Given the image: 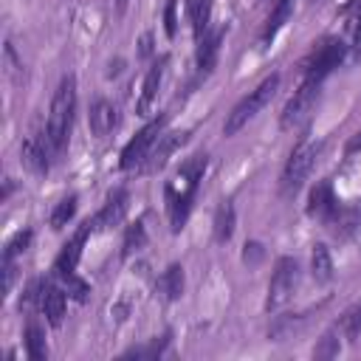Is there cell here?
Instances as JSON below:
<instances>
[{"instance_id":"obj_1","label":"cell","mask_w":361,"mask_h":361,"mask_svg":"<svg viewBox=\"0 0 361 361\" xmlns=\"http://www.w3.org/2000/svg\"><path fill=\"white\" fill-rule=\"evenodd\" d=\"M206 155H192L180 164V169L166 180L164 186V200H166V217H169V226L172 231H180L189 212H192V200L197 195V186L203 180V172H206Z\"/></svg>"},{"instance_id":"obj_2","label":"cell","mask_w":361,"mask_h":361,"mask_svg":"<svg viewBox=\"0 0 361 361\" xmlns=\"http://www.w3.org/2000/svg\"><path fill=\"white\" fill-rule=\"evenodd\" d=\"M73 113H76V79L65 76L51 99V110H48V127H45V138L51 144V149L59 155L68 144L71 135V124H73Z\"/></svg>"},{"instance_id":"obj_3","label":"cell","mask_w":361,"mask_h":361,"mask_svg":"<svg viewBox=\"0 0 361 361\" xmlns=\"http://www.w3.org/2000/svg\"><path fill=\"white\" fill-rule=\"evenodd\" d=\"M276 87H279V73H271L268 79H262L248 96H243L234 107H231V113L226 116V124H223V133L226 135H234V133H240L271 99H274V93H276Z\"/></svg>"},{"instance_id":"obj_4","label":"cell","mask_w":361,"mask_h":361,"mask_svg":"<svg viewBox=\"0 0 361 361\" xmlns=\"http://www.w3.org/2000/svg\"><path fill=\"white\" fill-rule=\"evenodd\" d=\"M316 158H319V144H313V141H299L296 144V149L290 152V158L282 169V178H279V189H282L285 197H293L302 189L310 169L316 166Z\"/></svg>"},{"instance_id":"obj_5","label":"cell","mask_w":361,"mask_h":361,"mask_svg":"<svg viewBox=\"0 0 361 361\" xmlns=\"http://www.w3.org/2000/svg\"><path fill=\"white\" fill-rule=\"evenodd\" d=\"M344 54H347V45H344L338 37H324V39H319V42L310 48V54L305 56V62H302L305 79H319V82H324V76L333 73V71L341 65Z\"/></svg>"},{"instance_id":"obj_6","label":"cell","mask_w":361,"mask_h":361,"mask_svg":"<svg viewBox=\"0 0 361 361\" xmlns=\"http://www.w3.org/2000/svg\"><path fill=\"white\" fill-rule=\"evenodd\" d=\"M296 288H299V262L293 257H279L276 265H274L271 282H268V302H265V307L268 310H279L282 305L290 302Z\"/></svg>"},{"instance_id":"obj_7","label":"cell","mask_w":361,"mask_h":361,"mask_svg":"<svg viewBox=\"0 0 361 361\" xmlns=\"http://www.w3.org/2000/svg\"><path fill=\"white\" fill-rule=\"evenodd\" d=\"M319 96H322V82H319V79H305V82L299 85V90L288 99V104H285V110H282V116H279V127H282V130H293V127H299L302 121H307V116L313 113Z\"/></svg>"},{"instance_id":"obj_8","label":"cell","mask_w":361,"mask_h":361,"mask_svg":"<svg viewBox=\"0 0 361 361\" xmlns=\"http://www.w3.org/2000/svg\"><path fill=\"white\" fill-rule=\"evenodd\" d=\"M161 130H164V118H152L149 124H144V127L135 133V138H130L127 147L121 149V161H118V166H121L124 172H130V169H141V166L147 164V158H149L155 141L161 138Z\"/></svg>"},{"instance_id":"obj_9","label":"cell","mask_w":361,"mask_h":361,"mask_svg":"<svg viewBox=\"0 0 361 361\" xmlns=\"http://www.w3.org/2000/svg\"><path fill=\"white\" fill-rule=\"evenodd\" d=\"M51 155H56V152L51 149L45 133H42V135H34V138H25L23 147H20L23 166L31 169L34 175H45V172H48V166H51Z\"/></svg>"},{"instance_id":"obj_10","label":"cell","mask_w":361,"mask_h":361,"mask_svg":"<svg viewBox=\"0 0 361 361\" xmlns=\"http://www.w3.org/2000/svg\"><path fill=\"white\" fill-rule=\"evenodd\" d=\"M127 203H130L127 189H116V192L107 197V203L93 214V220H87L90 231H107V228L118 226L121 217H124V212H127Z\"/></svg>"},{"instance_id":"obj_11","label":"cell","mask_w":361,"mask_h":361,"mask_svg":"<svg viewBox=\"0 0 361 361\" xmlns=\"http://www.w3.org/2000/svg\"><path fill=\"white\" fill-rule=\"evenodd\" d=\"M164 68H166V56H161L158 62H152L149 73L144 76V85H141V96H138V116H149L155 102H158V90H161V82H164Z\"/></svg>"},{"instance_id":"obj_12","label":"cell","mask_w":361,"mask_h":361,"mask_svg":"<svg viewBox=\"0 0 361 361\" xmlns=\"http://www.w3.org/2000/svg\"><path fill=\"white\" fill-rule=\"evenodd\" d=\"M336 212H338V200H336V195H333V186H330L327 180L316 183V186L310 189V197H307V214H310V217H319V220H324V223H330Z\"/></svg>"},{"instance_id":"obj_13","label":"cell","mask_w":361,"mask_h":361,"mask_svg":"<svg viewBox=\"0 0 361 361\" xmlns=\"http://www.w3.org/2000/svg\"><path fill=\"white\" fill-rule=\"evenodd\" d=\"M90 234V226L85 223L68 243H65V248L59 251V257H56V262H54V271H56V276H71L73 271H76V265H79V257H82V245H85V237Z\"/></svg>"},{"instance_id":"obj_14","label":"cell","mask_w":361,"mask_h":361,"mask_svg":"<svg viewBox=\"0 0 361 361\" xmlns=\"http://www.w3.org/2000/svg\"><path fill=\"white\" fill-rule=\"evenodd\" d=\"M37 305H39V310L45 313V319L54 327L62 324V316H65V293L54 282L39 279V299H37Z\"/></svg>"},{"instance_id":"obj_15","label":"cell","mask_w":361,"mask_h":361,"mask_svg":"<svg viewBox=\"0 0 361 361\" xmlns=\"http://www.w3.org/2000/svg\"><path fill=\"white\" fill-rule=\"evenodd\" d=\"M220 42H223V28H209L200 39H197V73L209 76L217 65V54H220Z\"/></svg>"},{"instance_id":"obj_16","label":"cell","mask_w":361,"mask_h":361,"mask_svg":"<svg viewBox=\"0 0 361 361\" xmlns=\"http://www.w3.org/2000/svg\"><path fill=\"white\" fill-rule=\"evenodd\" d=\"M186 135H189V133H166V135H161V138L155 141V147H152L147 164L141 166V172H155V169H161V166L169 161V155L186 141Z\"/></svg>"},{"instance_id":"obj_17","label":"cell","mask_w":361,"mask_h":361,"mask_svg":"<svg viewBox=\"0 0 361 361\" xmlns=\"http://www.w3.org/2000/svg\"><path fill=\"white\" fill-rule=\"evenodd\" d=\"M87 121H90L93 135L104 138V135H107V133H113V130H116V124H118L116 104H113V102H107V99H96V102L90 104V116H87Z\"/></svg>"},{"instance_id":"obj_18","label":"cell","mask_w":361,"mask_h":361,"mask_svg":"<svg viewBox=\"0 0 361 361\" xmlns=\"http://www.w3.org/2000/svg\"><path fill=\"white\" fill-rule=\"evenodd\" d=\"M155 290H158L166 302H175V299L183 293V268H180L178 262H175V265H169V268L161 274V279H158Z\"/></svg>"},{"instance_id":"obj_19","label":"cell","mask_w":361,"mask_h":361,"mask_svg":"<svg viewBox=\"0 0 361 361\" xmlns=\"http://www.w3.org/2000/svg\"><path fill=\"white\" fill-rule=\"evenodd\" d=\"M333 327L338 330V336H341V338H347V341L353 344V341L361 336V299H358V302H353V305L338 316V322H336Z\"/></svg>"},{"instance_id":"obj_20","label":"cell","mask_w":361,"mask_h":361,"mask_svg":"<svg viewBox=\"0 0 361 361\" xmlns=\"http://www.w3.org/2000/svg\"><path fill=\"white\" fill-rule=\"evenodd\" d=\"M234 234V206L228 200H223L214 212V240L217 243H228Z\"/></svg>"},{"instance_id":"obj_21","label":"cell","mask_w":361,"mask_h":361,"mask_svg":"<svg viewBox=\"0 0 361 361\" xmlns=\"http://www.w3.org/2000/svg\"><path fill=\"white\" fill-rule=\"evenodd\" d=\"M310 271H313V279H316V282H330V276H333V257H330L327 245H322V243L313 245Z\"/></svg>"},{"instance_id":"obj_22","label":"cell","mask_w":361,"mask_h":361,"mask_svg":"<svg viewBox=\"0 0 361 361\" xmlns=\"http://www.w3.org/2000/svg\"><path fill=\"white\" fill-rule=\"evenodd\" d=\"M189 20H192V31L195 39H200L209 31V20H212V0H189Z\"/></svg>"},{"instance_id":"obj_23","label":"cell","mask_w":361,"mask_h":361,"mask_svg":"<svg viewBox=\"0 0 361 361\" xmlns=\"http://www.w3.org/2000/svg\"><path fill=\"white\" fill-rule=\"evenodd\" d=\"M290 17V0H276V6H274V11L268 14V20H265V28H262V34H259V39L262 42H271L274 37H276V31L285 25V20Z\"/></svg>"},{"instance_id":"obj_24","label":"cell","mask_w":361,"mask_h":361,"mask_svg":"<svg viewBox=\"0 0 361 361\" xmlns=\"http://www.w3.org/2000/svg\"><path fill=\"white\" fill-rule=\"evenodd\" d=\"M144 243H147V228H144V223H141V220H135V223H133V226H127V231H124L121 257H130V254L141 251V248H144Z\"/></svg>"},{"instance_id":"obj_25","label":"cell","mask_w":361,"mask_h":361,"mask_svg":"<svg viewBox=\"0 0 361 361\" xmlns=\"http://www.w3.org/2000/svg\"><path fill=\"white\" fill-rule=\"evenodd\" d=\"M25 350H28V358H34V361L45 358V336L37 322H28V327H25Z\"/></svg>"},{"instance_id":"obj_26","label":"cell","mask_w":361,"mask_h":361,"mask_svg":"<svg viewBox=\"0 0 361 361\" xmlns=\"http://www.w3.org/2000/svg\"><path fill=\"white\" fill-rule=\"evenodd\" d=\"M338 338H341V336H338V330H336V327H330V330L319 338V344L313 347V355H316V358H336V355H338V350H341Z\"/></svg>"},{"instance_id":"obj_27","label":"cell","mask_w":361,"mask_h":361,"mask_svg":"<svg viewBox=\"0 0 361 361\" xmlns=\"http://www.w3.org/2000/svg\"><path fill=\"white\" fill-rule=\"evenodd\" d=\"M73 212H76V195L62 197V200L54 206V212H51V228H62V226L73 217Z\"/></svg>"},{"instance_id":"obj_28","label":"cell","mask_w":361,"mask_h":361,"mask_svg":"<svg viewBox=\"0 0 361 361\" xmlns=\"http://www.w3.org/2000/svg\"><path fill=\"white\" fill-rule=\"evenodd\" d=\"M31 243V231H17L8 243H6V251H3V259H14L20 251H25Z\"/></svg>"},{"instance_id":"obj_29","label":"cell","mask_w":361,"mask_h":361,"mask_svg":"<svg viewBox=\"0 0 361 361\" xmlns=\"http://www.w3.org/2000/svg\"><path fill=\"white\" fill-rule=\"evenodd\" d=\"M166 338H169V336H164L161 341L152 338L149 344H144V347H133V350H127L124 355H135V358H144V355H161V350L166 347Z\"/></svg>"},{"instance_id":"obj_30","label":"cell","mask_w":361,"mask_h":361,"mask_svg":"<svg viewBox=\"0 0 361 361\" xmlns=\"http://www.w3.org/2000/svg\"><path fill=\"white\" fill-rule=\"evenodd\" d=\"M65 285H68V293L76 299V302H85L87 299V285L76 276V274H71V276H65Z\"/></svg>"},{"instance_id":"obj_31","label":"cell","mask_w":361,"mask_h":361,"mask_svg":"<svg viewBox=\"0 0 361 361\" xmlns=\"http://www.w3.org/2000/svg\"><path fill=\"white\" fill-rule=\"evenodd\" d=\"M175 8H178V0H169V3H166V8H164V28H166V37H169V39H175V34H178Z\"/></svg>"},{"instance_id":"obj_32","label":"cell","mask_w":361,"mask_h":361,"mask_svg":"<svg viewBox=\"0 0 361 361\" xmlns=\"http://www.w3.org/2000/svg\"><path fill=\"white\" fill-rule=\"evenodd\" d=\"M358 14L353 17V23H350V48L355 51V54H361V8H355Z\"/></svg>"},{"instance_id":"obj_33","label":"cell","mask_w":361,"mask_h":361,"mask_svg":"<svg viewBox=\"0 0 361 361\" xmlns=\"http://www.w3.org/2000/svg\"><path fill=\"white\" fill-rule=\"evenodd\" d=\"M262 257V245L259 243H251V245H245V262L251 259V262H257Z\"/></svg>"},{"instance_id":"obj_34","label":"cell","mask_w":361,"mask_h":361,"mask_svg":"<svg viewBox=\"0 0 361 361\" xmlns=\"http://www.w3.org/2000/svg\"><path fill=\"white\" fill-rule=\"evenodd\" d=\"M358 149H361V130L347 141V155H353V152H358Z\"/></svg>"},{"instance_id":"obj_35","label":"cell","mask_w":361,"mask_h":361,"mask_svg":"<svg viewBox=\"0 0 361 361\" xmlns=\"http://www.w3.org/2000/svg\"><path fill=\"white\" fill-rule=\"evenodd\" d=\"M355 8H361V0H350L347 3V11H355Z\"/></svg>"},{"instance_id":"obj_36","label":"cell","mask_w":361,"mask_h":361,"mask_svg":"<svg viewBox=\"0 0 361 361\" xmlns=\"http://www.w3.org/2000/svg\"><path fill=\"white\" fill-rule=\"evenodd\" d=\"M116 3H118V11H124V8H127V0H116Z\"/></svg>"}]
</instances>
